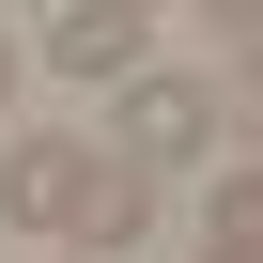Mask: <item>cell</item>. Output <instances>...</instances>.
<instances>
[{"mask_svg": "<svg viewBox=\"0 0 263 263\" xmlns=\"http://www.w3.org/2000/svg\"><path fill=\"white\" fill-rule=\"evenodd\" d=\"M0 217L124 263V248L155 232V171H124V155H93V140H0Z\"/></svg>", "mask_w": 263, "mask_h": 263, "instance_id": "cell-1", "label": "cell"}, {"mask_svg": "<svg viewBox=\"0 0 263 263\" xmlns=\"http://www.w3.org/2000/svg\"><path fill=\"white\" fill-rule=\"evenodd\" d=\"M108 155H124V171H186V155H217V93H201V78H140L124 124H108Z\"/></svg>", "mask_w": 263, "mask_h": 263, "instance_id": "cell-2", "label": "cell"}, {"mask_svg": "<svg viewBox=\"0 0 263 263\" xmlns=\"http://www.w3.org/2000/svg\"><path fill=\"white\" fill-rule=\"evenodd\" d=\"M201 16H232V31H248V47H263V0H201Z\"/></svg>", "mask_w": 263, "mask_h": 263, "instance_id": "cell-6", "label": "cell"}, {"mask_svg": "<svg viewBox=\"0 0 263 263\" xmlns=\"http://www.w3.org/2000/svg\"><path fill=\"white\" fill-rule=\"evenodd\" d=\"M248 93H263V47H248Z\"/></svg>", "mask_w": 263, "mask_h": 263, "instance_id": "cell-8", "label": "cell"}, {"mask_svg": "<svg viewBox=\"0 0 263 263\" xmlns=\"http://www.w3.org/2000/svg\"><path fill=\"white\" fill-rule=\"evenodd\" d=\"M201 232H263V171H232V186H217V217H201Z\"/></svg>", "mask_w": 263, "mask_h": 263, "instance_id": "cell-4", "label": "cell"}, {"mask_svg": "<svg viewBox=\"0 0 263 263\" xmlns=\"http://www.w3.org/2000/svg\"><path fill=\"white\" fill-rule=\"evenodd\" d=\"M201 263H263V232H201Z\"/></svg>", "mask_w": 263, "mask_h": 263, "instance_id": "cell-5", "label": "cell"}, {"mask_svg": "<svg viewBox=\"0 0 263 263\" xmlns=\"http://www.w3.org/2000/svg\"><path fill=\"white\" fill-rule=\"evenodd\" d=\"M140 47H155L140 0H62V31H47V62H62V78H140Z\"/></svg>", "mask_w": 263, "mask_h": 263, "instance_id": "cell-3", "label": "cell"}, {"mask_svg": "<svg viewBox=\"0 0 263 263\" xmlns=\"http://www.w3.org/2000/svg\"><path fill=\"white\" fill-rule=\"evenodd\" d=\"M0 108H16V31H0Z\"/></svg>", "mask_w": 263, "mask_h": 263, "instance_id": "cell-7", "label": "cell"}, {"mask_svg": "<svg viewBox=\"0 0 263 263\" xmlns=\"http://www.w3.org/2000/svg\"><path fill=\"white\" fill-rule=\"evenodd\" d=\"M47 16H62V0H47Z\"/></svg>", "mask_w": 263, "mask_h": 263, "instance_id": "cell-9", "label": "cell"}]
</instances>
